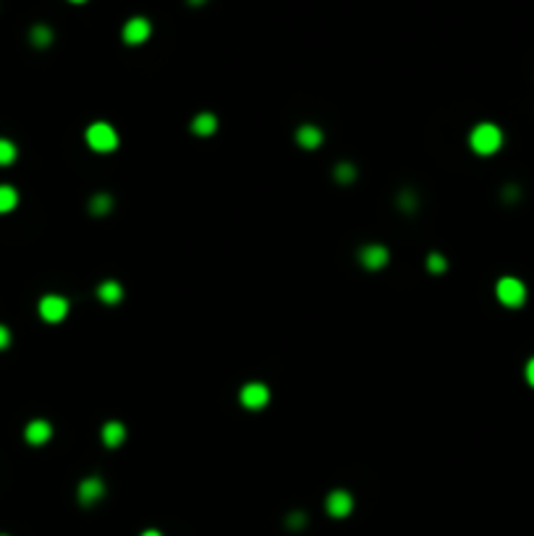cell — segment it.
Returning <instances> with one entry per match:
<instances>
[{"mask_svg":"<svg viewBox=\"0 0 534 536\" xmlns=\"http://www.w3.org/2000/svg\"><path fill=\"white\" fill-rule=\"evenodd\" d=\"M471 150L477 155H493V152L500 150L503 144V131L495 123H479L469 136Z\"/></svg>","mask_w":534,"mask_h":536,"instance_id":"1","label":"cell"},{"mask_svg":"<svg viewBox=\"0 0 534 536\" xmlns=\"http://www.w3.org/2000/svg\"><path fill=\"white\" fill-rule=\"evenodd\" d=\"M86 144L94 152H113L118 147V134L110 123H92L86 128Z\"/></svg>","mask_w":534,"mask_h":536,"instance_id":"2","label":"cell"},{"mask_svg":"<svg viewBox=\"0 0 534 536\" xmlns=\"http://www.w3.org/2000/svg\"><path fill=\"white\" fill-rule=\"evenodd\" d=\"M498 299H500V304H505V306L516 309L524 304L526 299V288L521 280H516V277H503L500 283H498Z\"/></svg>","mask_w":534,"mask_h":536,"instance_id":"3","label":"cell"},{"mask_svg":"<svg viewBox=\"0 0 534 536\" xmlns=\"http://www.w3.org/2000/svg\"><path fill=\"white\" fill-rule=\"evenodd\" d=\"M149 34H152V24H149L144 16H134L126 21L124 26V42L126 45H141V42L149 40Z\"/></svg>","mask_w":534,"mask_h":536,"instance_id":"4","label":"cell"},{"mask_svg":"<svg viewBox=\"0 0 534 536\" xmlns=\"http://www.w3.org/2000/svg\"><path fill=\"white\" fill-rule=\"evenodd\" d=\"M66 314H69V301L63 296H45L39 301V316L45 322H61Z\"/></svg>","mask_w":534,"mask_h":536,"instance_id":"5","label":"cell"},{"mask_svg":"<svg viewBox=\"0 0 534 536\" xmlns=\"http://www.w3.org/2000/svg\"><path fill=\"white\" fill-rule=\"evenodd\" d=\"M325 507H328V512L333 518H346V515L353 510V497L348 495V492H343V489H336V492L328 495Z\"/></svg>","mask_w":534,"mask_h":536,"instance_id":"6","label":"cell"},{"mask_svg":"<svg viewBox=\"0 0 534 536\" xmlns=\"http://www.w3.org/2000/svg\"><path fill=\"white\" fill-rule=\"evenodd\" d=\"M267 401H270V390L259 382H251L241 390V403L246 408H262V406H267Z\"/></svg>","mask_w":534,"mask_h":536,"instance_id":"7","label":"cell"},{"mask_svg":"<svg viewBox=\"0 0 534 536\" xmlns=\"http://www.w3.org/2000/svg\"><path fill=\"white\" fill-rule=\"evenodd\" d=\"M24 437H26L29 445H45V442L53 437V426H50V421H45V418H34V421L26 424Z\"/></svg>","mask_w":534,"mask_h":536,"instance_id":"8","label":"cell"},{"mask_svg":"<svg viewBox=\"0 0 534 536\" xmlns=\"http://www.w3.org/2000/svg\"><path fill=\"white\" fill-rule=\"evenodd\" d=\"M102 495H105V484L97 476H89L79 484V502L81 505H94L97 500H102Z\"/></svg>","mask_w":534,"mask_h":536,"instance_id":"9","label":"cell"},{"mask_svg":"<svg viewBox=\"0 0 534 536\" xmlns=\"http://www.w3.org/2000/svg\"><path fill=\"white\" fill-rule=\"evenodd\" d=\"M359 259L367 269H380V267H385V264H388V249H385V246H380V244L364 246V249H361V254H359Z\"/></svg>","mask_w":534,"mask_h":536,"instance_id":"10","label":"cell"},{"mask_svg":"<svg viewBox=\"0 0 534 536\" xmlns=\"http://www.w3.org/2000/svg\"><path fill=\"white\" fill-rule=\"evenodd\" d=\"M296 142L301 144L304 150H317V147L322 144V131L317 126H312V123H306V126L298 128Z\"/></svg>","mask_w":534,"mask_h":536,"instance_id":"11","label":"cell"},{"mask_svg":"<svg viewBox=\"0 0 534 536\" xmlns=\"http://www.w3.org/2000/svg\"><path fill=\"white\" fill-rule=\"evenodd\" d=\"M124 440H126V426L124 424H118V421H108V424L102 426V442H105L108 448H118Z\"/></svg>","mask_w":534,"mask_h":536,"instance_id":"12","label":"cell"},{"mask_svg":"<svg viewBox=\"0 0 534 536\" xmlns=\"http://www.w3.org/2000/svg\"><path fill=\"white\" fill-rule=\"evenodd\" d=\"M16 205H19V191L8 183H0V215L14 212Z\"/></svg>","mask_w":534,"mask_h":536,"instance_id":"13","label":"cell"},{"mask_svg":"<svg viewBox=\"0 0 534 536\" xmlns=\"http://www.w3.org/2000/svg\"><path fill=\"white\" fill-rule=\"evenodd\" d=\"M218 128V120H215V115L212 113H202V115H196L194 123H191V131L199 136H210L212 131Z\"/></svg>","mask_w":534,"mask_h":536,"instance_id":"14","label":"cell"},{"mask_svg":"<svg viewBox=\"0 0 534 536\" xmlns=\"http://www.w3.org/2000/svg\"><path fill=\"white\" fill-rule=\"evenodd\" d=\"M97 296H100L105 304H118V301L124 299V288L118 283H113V280H108V283H102L100 288H97Z\"/></svg>","mask_w":534,"mask_h":536,"instance_id":"15","label":"cell"},{"mask_svg":"<svg viewBox=\"0 0 534 536\" xmlns=\"http://www.w3.org/2000/svg\"><path fill=\"white\" fill-rule=\"evenodd\" d=\"M29 40L34 48H47L50 42H53V29L45 24H37V26H31V32H29Z\"/></svg>","mask_w":534,"mask_h":536,"instance_id":"16","label":"cell"},{"mask_svg":"<svg viewBox=\"0 0 534 536\" xmlns=\"http://www.w3.org/2000/svg\"><path fill=\"white\" fill-rule=\"evenodd\" d=\"M16 158H19L16 144L11 139H0V168H8Z\"/></svg>","mask_w":534,"mask_h":536,"instance_id":"17","label":"cell"},{"mask_svg":"<svg viewBox=\"0 0 534 536\" xmlns=\"http://www.w3.org/2000/svg\"><path fill=\"white\" fill-rule=\"evenodd\" d=\"M89 207H92V215H105L110 207H113V199H110L108 194H100V197L92 199V205Z\"/></svg>","mask_w":534,"mask_h":536,"instance_id":"18","label":"cell"},{"mask_svg":"<svg viewBox=\"0 0 534 536\" xmlns=\"http://www.w3.org/2000/svg\"><path fill=\"white\" fill-rule=\"evenodd\" d=\"M336 178L341 183H351L353 178H356V170H353L351 163H341V165L336 168Z\"/></svg>","mask_w":534,"mask_h":536,"instance_id":"19","label":"cell"},{"mask_svg":"<svg viewBox=\"0 0 534 536\" xmlns=\"http://www.w3.org/2000/svg\"><path fill=\"white\" fill-rule=\"evenodd\" d=\"M427 269H430V272H445V259H443L440 254H430V257H427Z\"/></svg>","mask_w":534,"mask_h":536,"instance_id":"20","label":"cell"},{"mask_svg":"<svg viewBox=\"0 0 534 536\" xmlns=\"http://www.w3.org/2000/svg\"><path fill=\"white\" fill-rule=\"evenodd\" d=\"M304 523H306L304 512H291V515H288V528H301Z\"/></svg>","mask_w":534,"mask_h":536,"instance_id":"21","label":"cell"},{"mask_svg":"<svg viewBox=\"0 0 534 536\" xmlns=\"http://www.w3.org/2000/svg\"><path fill=\"white\" fill-rule=\"evenodd\" d=\"M8 346H11V330L6 324H0V351H6Z\"/></svg>","mask_w":534,"mask_h":536,"instance_id":"22","label":"cell"},{"mask_svg":"<svg viewBox=\"0 0 534 536\" xmlns=\"http://www.w3.org/2000/svg\"><path fill=\"white\" fill-rule=\"evenodd\" d=\"M526 379H529V385L534 387V359L529 364H526Z\"/></svg>","mask_w":534,"mask_h":536,"instance_id":"23","label":"cell"},{"mask_svg":"<svg viewBox=\"0 0 534 536\" xmlns=\"http://www.w3.org/2000/svg\"><path fill=\"white\" fill-rule=\"evenodd\" d=\"M141 536H163V534H160V531H155V528H149V531H144Z\"/></svg>","mask_w":534,"mask_h":536,"instance_id":"24","label":"cell"},{"mask_svg":"<svg viewBox=\"0 0 534 536\" xmlns=\"http://www.w3.org/2000/svg\"><path fill=\"white\" fill-rule=\"evenodd\" d=\"M202 3H207V0H188V6H202Z\"/></svg>","mask_w":534,"mask_h":536,"instance_id":"25","label":"cell"},{"mask_svg":"<svg viewBox=\"0 0 534 536\" xmlns=\"http://www.w3.org/2000/svg\"><path fill=\"white\" fill-rule=\"evenodd\" d=\"M69 3H84V0H69Z\"/></svg>","mask_w":534,"mask_h":536,"instance_id":"26","label":"cell"},{"mask_svg":"<svg viewBox=\"0 0 534 536\" xmlns=\"http://www.w3.org/2000/svg\"><path fill=\"white\" fill-rule=\"evenodd\" d=\"M0 536H6V534H0Z\"/></svg>","mask_w":534,"mask_h":536,"instance_id":"27","label":"cell"}]
</instances>
